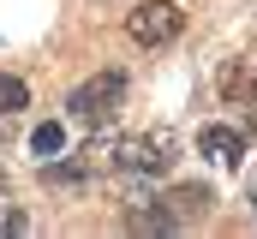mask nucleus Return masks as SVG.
Instances as JSON below:
<instances>
[{
	"label": "nucleus",
	"mask_w": 257,
	"mask_h": 239,
	"mask_svg": "<svg viewBox=\"0 0 257 239\" xmlns=\"http://www.w3.org/2000/svg\"><path fill=\"white\" fill-rule=\"evenodd\" d=\"M120 102H126V72H96L90 84H78L66 96V114L78 120V126H108Z\"/></svg>",
	"instance_id": "obj_1"
},
{
	"label": "nucleus",
	"mask_w": 257,
	"mask_h": 239,
	"mask_svg": "<svg viewBox=\"0 0 257 239\" xmlns=\"http://www.w3.org/2000/svg\"><path fill=\"white\" fill-rule=\"evenodd\" d=\"M174 150H180V138L174 132H138V138H120L114 144V168H126V174H168L174 168Z\"/></svg>",
	"instance_id": "obj_2"
},
{
	"label": "nucleus",
	"mask_w": 257,
	"mask_h": 239,
	"mask_svg": "<svg viewBox=\"0 0 257 239\" xmlns=\"http://www.w3.org/2000/svg\"><path fill=\"white\" fill-rule=\"evenodd\" d=\"M126 30H132L138 48H168V42L186 30V12H180L174 0H138V12L126 18Z\"/></svg>",
	"instance_id": "obj_3"
},
{
	"label": "nucleus",
	"mask_w": 257,
	"mask_h": 239,
	"mask_svg": "<svg viewBox=\"0 0 257 239\" xmlns=\"http://www.w3.org/2000/svg\"><path fill=\"white\" fill-rule=\"evenodd\" d=\"M197 150H203L209 162H221V168H239V162H245V132H233V126H203V132H197Z\"/></svg>",
	"instance_id": "obj_4"
},
{
	"label": "nucleus",
	"mask_w": 257,
	"mask_h": 239,
	"mask_svg": "<svg viewBox=\"0 0 257 239\" xmlns=\"http://www.w3.org/2000/svg\"><path fill=\"white\" fill-rule=\"evenodd\" d=\"M162 209H168V221H174V227H186V221H203V215H209V185H174V191H168V197H162Z\"/></svg>",
	"instance_id": "obj_5"
},
{
	"label": "nucleus",
	"mask_w": 257,
	"mask_h": 239,
	"mask_svg": "<svg viewBox=\"0 0 257 239\" xmlns=\"http://www.w3.org/2000/svg\"><path fill=\"white\" fill-rule=\"evenodd\" d=\"M126 227H132V233H174L162 197H144V191H138V203H126Z\"/></svg>",
	"instance_id": "obj_6"
},
{
	"label": "nucleus",
	"mask_w": 257,
	"mask_h": 239,
	"mask_svg": "<svg viewBox=\"0 0 257 239\" xmlns=\"http://www.w3.org/2000/svg\"><path fill=\"white\" fill-rule=\"evenodd\" d=\"M221 96L233 102V108H257V72L251 66H221Z\"/></svg>",
	"instance_id": "obj_7"
},
{
	"label": "nucleus",
	"mask_w": 257,
	"mask_h": 239,
	"mask_svg": "<svg viewBox=\"0 0 257 239\" xmlns=\"http://www.w3.org/2000/svg\"><path fill=\"white\" fill-rule=\"evenodd\" d=\"M30 150H36V162H54V156L66 150V126L60 120H42V126L30 132Z\"/></svg>",
	"instance_id": "obj_8"
},
{
	"label": "nucleus",
	"mask_w": 257,
	"mask_h": 239,
	"mask_svg": "<svg viewBox=\"0 0 257 239\" xmlns=\"http://www.w3.org/2000/svg\"><path fill=\"white\" fill-rule=\"evenodd\" d=\"M30 227H36V221H30L18 203H6V197H0V239H24Z\"/></svg>",
	"instance_id": "obj_9"
},
{
	"label": "nucleus",
	"mask_w": 257,
	"mask_h": 239,
	"mask_svg": "<svg viewBox=\"0 0 257 239\" xmlns=\"http://www.w3.org/2000/svg\"><path fill=\"white\" fill-rule=\"evenodd\" d=\"M24 102H30V90H24L12 72H0V114H18Z\"/></svg>",
	"instance_id": "obj_10"
},
{
	"label": "nucleus",
	"mask_w": 257,
	"mask_h": 239,
	"mask_svg": "<svg viewBox=\"0 0 257 239\" xmlns=\"http://www.w3.org/2000/svg\"><path fill=\"white\" fill-rule=\"evenodd\" d=\"M0 185H6V179H0Z\"/></svg>",
	"instance_id": "obj_11"
}]
</instances>
